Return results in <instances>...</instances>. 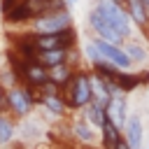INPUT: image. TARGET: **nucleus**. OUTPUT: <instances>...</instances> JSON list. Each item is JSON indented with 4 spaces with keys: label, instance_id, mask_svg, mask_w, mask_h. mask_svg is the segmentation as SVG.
I'll return each instance as SVG.
<instances>
[{
    "label": "nucleus",
    "instance_id": "1a4fd4ad",
    "mask_svg": "<svg viewBox=\"0 0 149 149\" xmlns=\"http://www.w3.org/2000/svg\"><path fill=\"white\" fill-rule=\"evenodd\" d=\"M35 61L40 65H44L47 70L49 68H56V65H63V63H72L77 68V51L74 47L72 49H51V51H37Z\"/></svg>",
    "mask_w": 149,
    "mask_h": 149
},
{
    "label": "nucleus",
    "instance_id": "423d86ee",
    "mask_svg": "<svg viewBox=\"0 0 149 149\" xmlns=\"http://www.w3.org/2000/svg\"><path fill=\"white\" fill-rule=\"evenodd\" d=\"M35 51H51V49H72L77 44V30L70 28L56 35H30Z\"/></svg>",
    "mask_w": 149,
    "mask_h": 149
},
{
    "label": "nucleus",
    "instance_id": "aec40b11",
    "mask_svg": "<svg viewBox=\"0 0 149 149\" xmlns=\"http://www.w3.org/2000/svg\"><path fill=\"white\" fill-rule=\"evenodd\" d=\"M19 2H21V0H2V14H7V12H9L14 5H19Z\"/></svg>",
    "mask_w": 149,
    "mask_h": 149
},
{
    "label": "nucleus",
    "instance_id": "b1692460",
    "mask_svg": "<svg viewBox=\"0 0 149 149\" xmlns=\"http://www.w3.org/2000/svg\"><path fill=\"white\" fill-rule=\"evenodd\" d=\"M0 149H7V147H0Z\"/></svg>",
    "mask_w": 149,
    "mask_h": 149
},
{
    "label": "nucleus",
    "instance_id": "39448f33",
    "mask_svg": "<svg viewBox=\"0 0 149 149\" xmlns=\"http://www.w3.org/2000/svg\"><path fill=\"white\" fill-rule=\"evenodd\" d=\"M86 23H88V28H91V33H93V37H98V40H102V42H109V44H116V47H121L126 40L105 21V16L91 5V9H88V14H86Z\"/></svg>",
    "mask_w": 149,
    "mask_h": 149
},
{
    "label": "nucleus",
    "instance_id": "f03ea898",
    "mask_svg": "<svg viewBox=\"0 0 149 149\" xmlns=\"http://www.w3.org/2000/svg\"><path fill=\"white\" fill-rule=\"evenodd\" d=\"M63 100H65L68 109H72V112L84 109V107L93 100L88 70H77V72L72 74V79H70V81L65 84V88H63Z\"/></svg>",
    "mask_w": 149,
    "mask_h": 149
},
{
    "label": "nucleus",
    "instance_id": "f3484780",
    "mask_svg": "<svg viewBox=\"0 0 149 149\" xmlns=\"http://www.w3.org/2000/svg\"><path fill=\"white\" fill-rule=\"evenodd\" d=\"M16 137V121L12 114L0 109V147H9Z\"/></svg>",
    "mask_w": 149,
    "mask_h": 149
},
{
    "label": "nucleus",
    "instance_id": "f8f14e48",
    "mask_svg": "<svg viewBox=\"0 0 149 149\" xmlns=\"http://www.w3.org/2000/svg\"><path fill=\"white\" fill-rule=\"evenodd\" d=\"M105 114H107V119L123 133V126H126V121H128V98L126 95H114V98H109V102H107V107H105Z\"/></svg>",
    "mask_w": 149,
    "mask_h": 149
},
{
    "label": "nucleus",
    "instance_id": "412c9836",
    "mask_svg": "<svg viewBox=\"0 0 149 149\" xmlns=\"http://www.w3.org/2000/svg\"><path fill=\"white\" fill-rule=\"evenodd\" d=\"M0 109L5 112V88L0 86Z\"/></svg>",
    "mask_w": 149,
    "mask_h": 149
},
{
    "label": "nucleus",
    "instance_id": "6ab92c4d",
    "mask_svg": "<svg viewBox=\"0 0 149 149\" xmlns=\"http://www.w3.org/2000/svg\"><path fill=\"white\" fill-rule=\"evenodd\" d=\"M81 116L95 128V130H100L102 128V123H105V119H107V114H105V107L102 105H98V102H88L84 109H81Z\"/></svg>",
    "mask_w": 149,
    "mask_h": 149
},
{
    "label": "nucleus",
    "instance_id": "2eb2a0df",
    "mask_svg": "<svg viewBox=\"0 0 149 149\" xmlns=\"http://www.w3.org/2000/svg\"><path fill=\"white\" fill-rule=\"evenodd\" d=\"M123 51H126V56L130 58V63H133V68H142L147 61H149V51H147V47L140 42V40H135V37H130V40H126L123 44Z\"/></svg>",
    "mask_w": 149,
    "mask_h": 149
},
{
    "label": "nucleus",
    "instance_id": "dca6fc26",
    "mask_svg": "<svg viewBox=\"0 0 149 149\" xmlns=\"http://www.w3.org/2000/svg\"><path fill=\"white\" fill-rule=\"evenodd\" d=\"M79 68H74L72 63H63V65H56V68H49L47 72H49V81L51 84H56L61 91L65 88V84L72 79V74L77 72Z\"/></svg>",
    "mask_w": 149,
    "mask_h": 149
},
{
    "label": "nucleus",
    "instance_id": "9d476101",
    "mask_svg": "<svg viewBox=\"0 0 149 149\" xmlns=\"http://www.w3.org/2000/svg\"><path fill=\"white\" fill-rule=\"evenodd\" d=\"M70 135H72L79 144H86V147H91V144H95V142L100 140V133H98L81 114L70 121Z\"/></svg>",
    "mask_w": 149,
    "mask_h": 149
},
{
    "label": "nucleus",
    "instance_id": "20e7f679",
    "mask_svg": "<svg viewBox=\"0 0 149 149\" xmlns=\"http://www.w3.org/2000/svg\"><path fill=\"white\" fill-rule=\"evenodd\" d=\"M93 7L105 16V21L123 37V40H130L133 37V21L128 16V12L123 9V5H114L109 0H93Z\"/></svg>",
    "mask_w": 149,
    "mask_h": 149
},
{
    "label": "nucleus",
    "instance_id": "7ed1b4c3",
    "mask_svg": "<svg viewBox=\"0 0 149 149\" xmlns=\"http://www.w3.org/2000/svg\"><path fill=\"white\" fill-rule=\"evenodd\" d=\"M35 105H37V91H33L23 84H16L5 91V112L12 114L16 121L30 116Z\"/></svg>",
    "mask_w": 149,
    "mask_h": 149
},
{
    "label": "nucleus",
    "instance_id": "f257e3e1",
    "mask_svg": "<svg viewBox=\"0 0 149 149\" xmlns=\"http://www.w3.org/2000/svg\"><path fill=\"white\" fill-rule=\"evenodd\" d=\"M26 28H28V35H56V33H65L74 28V19L70 9H51L30 19Z\"/></svg>",
    "mask_w": 149,
    "mask_h": 149
},
{
    "label": "nucleus",
    "instance_id": "a211bd4d",
    "mask_svg": "<svg viewBox=\"0 0 149 149\" xmlns=\"http://www.w3.org/2000/svg\"><path fill=\"white\" fill-rule=\"evenodd\" d=\"M98 133H100V147H102V149H114L116 142L123 137V133H121L109 119H105V123H102V128H100Z\"/></svg>",
    "mask_w": 149,
    "mask_h": 149
},
{
    "label": "nucleus",
    "instance_id": "5701e85b",
    "mask_svg": "<svg viewBox=\"0 0 149 149\" xmlns=\"http://www.w3.org/2000/svg\"><path fill=\"white\" fill-rule=\"evenodd\" d=\"M109 2H114V5H123V0H109Z\"/></svg>",
    "mask_w": 149,
    "mask_h": 149
},
{
    "label": "nucleus",
    "instance_id": "ddd939ff",
    "mask_svg": "<svg viewBox=\"0 0 149 149\" xmlns=\"http://www.w3.org/2000/svg\"><path fill=\"white\" fill-rule=\"evenodd\" d=\"M44 123L37 119V116H26V119H19V123H16V135H19V140H23V142H37V140H42L44 137Z\"/></svg>",
    "mask_w": 149,
    "mask_h": 149
},
{
    "label": "nucleus",
    "instance_id": "0eeeda50",
    "mask_svg": "<svg viewBox=\"0 0 149 149\" xmlns=\"http://www.w3.org/2000/svg\"><path fill=\"white\" fill-rule=\"evenodd\" d=\"M91 42H93V47L98 49L100 58H102V61H107L109 65H114L116 70H121V72H128V70H133V63H130V58L126 56L123 47H116V44L102 42V40H98V37H91Z\"/></svg>",
    "mask_w": 149,
    "mask_h": 149
},
{
    "label": "nucleus",
    "instance_id": "4be33fe9",
    "mask_svg": "<svg viewBox=\"0 0 149 149\" xmlns=\"http://www.w3.org/2000/svg\"><path fill=\"white\" fill-rule=\"evenodd\" d=\"M77 2H79V0H65V7H68V9H72Z\"/></svg>",
    "mask_w": 149,
    "mask_h": 149
},
{
    "label": "nucleus",
    "instance_id": "9b49d317",
    "mask_svg": "<svg viewBox=\"0 0 149 149\" xmlns=\"http://www.w3.org/2000/svg\"><path fill=\"white\" fill-rule=\"evenodd\" d=\"M37 105L44 109V116L49 119H65L68 116V105L63 100V93H51V95H37Z\"/></svg>",
    "mask_w": 149,
    "mask_h": 149
},
{
    "label": "nucleus",
    "instance_id": "4468645a",
    "mask_svg": "<svg viewBox=\"0 0 149 149\" xmlns=\"http://www.w3.org/2000/svg\"><path fill=\"white\" fill-rule=\"evenodd\" d=\"M123 9L128 12L133 26L137 28H149V7L142 2V0H123Z\"/></svg>",
    "mask_w": 149,
    "mask_h": 149
},
{
    "label": "nucleus",
    "instance_id": "6e6552de",
    "mask_svg": "<svg viewBox=\"0 0 149 149\" xmlns=\"http://www.w3.org/2000/svg\"><path fill=\"white\" fill-rule=\"evenodd\" d=\"M123 140L128 149H144V123L140 112H130L128 121L123 126Z\"/></svg>",
    "mask_w": 149,
    "mask_h": 149
}]
</instances>
